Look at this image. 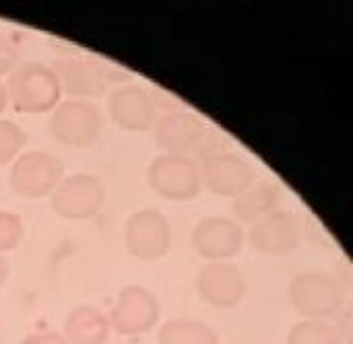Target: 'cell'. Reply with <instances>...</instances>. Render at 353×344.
I'll list each match as a JSON object with an SVG mask.
<instances>
[{
	"mask_svg": "<svg viewBox=\"0 0 353 344\" xmlns=\"http://www.w3.org/2000/svg\"><path fill=\"white\" fill-rule=\"evenodd\" d=\"M62 334L68 344H105L112 336L110 318L93 305H79L66 316Z\"/></svg>",
	"mask_w": 353,
	"mask_h": 344,
	"instance_id": "e0dca14e",
	"label": "cell"
},
{
	"mask_svg": "<svg viewBox=\"0 0 353 344\" xmlns=\"http://www.w3.org/2000/svg\"><path fill=\"white\" fill-rule=\"evenodd\" d=\"M103 128L101 111L95 103L85 99H66L52 109L48 132L64 147L85 149L91 147Z\"/></svg>",
	"mask_w": 353,
	"mask_h": 344,
	"instance_id": "3957f363",
	"label": "cell"
},
{
	"mask_svg": "<svg viewBox=\"0 0 353 344\" xmlns=\"http://www.w3.org/2000/svg\"><path fill=\"white\" fill-rule=\"evenodd\" d=\"M52 68L60 80L62 93L70 95V99L91 101L103 97L112 85L110 70L93 58L70 56L58 60Z\"/></svg>",
	"mask_w": 353,
	"mask_h": 344,
	"instance_id": "7c38bea8",
	"label": "cell"
},
{
	"mask_svg": "<svg viewBox=\"0 0 353 344\" xmlns=\"http://www.w3.org/2000/svg\"><path fill=\"white\" fill-rule=\"evenodd\" d=\"M285 344H343L341 332L323 320H302L292 326Z\"/></svg>",
	"mask_w": 353,
	"mask_h": 344,
	"instance_id": "d6986e66",
	"label": "cell"
},
{
	"mask_svg": "<svg viewBox=\"0 0 353 344\" xmlns=\"http://www.w3.org/2000/svg\"><path fill=\"white\" fill-rule=\"evenodd\" d=\"M126 252L143 262L163 258L172 248V225L168 217L155 208H143L128 217L124 225Z\"/></svg>",
	"mask_w": 353,
	"mask_h": 344,
	"instance_id": "8992f818",
	"label": "cell"
},
{
	"mask_svg": "<svg viewBox=\"0 0 353 344\" xmlns=\"http://www.w3.org/2000/svg\"><path fill=\"white\" fill-rule=\"evenodd\" d=\"M157 344H219V336L213 326L201 320L174 318L159 328Z\"/></svg>",
	"mask_w": 353,
	"mask_h": 344,
	"instance_id": "ac0fdd59",
	"label": "cell"
},
{
	"mask_svg": "<svg viewBox=\"0 0 353 344\" xmlns=\"http://www.w3.org/2000/svg\"><path fill=\"white\" fill-rule=\"evenodd\" d=\"M281 204V188L273 180H256L240 196L234 198L232 213L236 223L252 225L269 213L277 211Z\"/></svg>",
	"mask_w": 353,
	"mask_h": 344,
	"instance_id": "2e32d148",
	"label": "cell"
},
{
	"mask_svg": "<svg viewBox=\"0 0 353 344\" xmlns=\"http://www.w3.org/2000/svg\"><path fill=\"white\" fill-rule=\"evenodd\" d=\"M194 287L201 301L215 310L238 308L248 291L244 272L232 262L205 264L196 275Z\"/></svg>",
	"mask_w": 353,
	"mask_h": 344,
	"instance_id": "9c48e42d",
	"label": "cell"
},
{
	"mask_svg": "<svg viewBox=\"0 0 353 344\" xmlns=\"http://www.w3.org/2000/svg\"><path fill=\"white\" fill-rule=\"evenodd\" d=\"M159 299L141 285L124 287L108 314L110 326L120 336H143L159 322Z\"/></svg>",
	"mask_w": 353,
	"mask_h": 344,
	"instance_id": "52a82bcc",
	"label": "cell"
},
{
	"mask_svg": "<svg viewBox=\"0 0 353 344\" xmlns=\"http://www.w3.org/2000/svg\"><path fill=\"white\" fill-rule=\"evenodd\" d=\"M244 229L240 223L228 217L201 219L192 231L194 252L209 262H228L242 252Z\"/></svg>",
	"mask_w": 353,
	"mask_h": 344,
	"instance_id": "8fae6325",
	"label": "cell"
},
{
	"mask_svg": "<svg viewBox=\"0 0 353 344\" xmlns=\"http://www.w3.org/2000/svg\"><path fill=\"white\" fill-rule=\"evenodd\" d=\"M147 182L153 192L174 202L192 200L203 190L199 163L186 155H157L149 165Z\"/></svg>",
	"mask_w": 353,
	"mask_h": 344,
	"instance_id": "277c9868",
	"label": "cell"
},
{
	"mask_svg": "<svg viewBox=\"0 0 353 344\" xmlns=\"http://www.w3.org/2000/svg\"><path fill=\"white\" fill-rule=\"evenodd\" d=\"M250 246L263 256H288L302 241V225L290 211H273L250 225Z\"/></svg>",
	"mask_w": 353,
	"mask_h": 344,
	"instance_id": "4fadbf2b",
	"label": "cell"
},
{
	"mask_svg": "<svg viewBox=\"0 0 353 344\" xmlns=\"http://www.w3.org/2000/svg\"><path fill=\"white\" fill-rule=\"evenodd\" d=\"M232 151V140L228 138L225 132L217 130V128H207L196 151L192 153L196 159V163L209 159V157H215V155H221V153H230Z\"/></svg>",
	"mask_w": 353,
	"mask_h": 344,
	"instance_id": "7402d4cb",
	"label": "cell"
},
{
	"mask_svg": "<svg viewBox=\"0 0 353 344\" xmlns=\"http://www.w3.org/2000/svg\"><path fill=\"white\" fill-rule=\"evenodd\" d=\"M21 344H68V341L64 338V334L58 332H33L25 336Z\"/></svg>",
	"mask_w": 353,
	"mask_h": 344,
	"instance_id": "cb8c5ba5",
	"label": "cell"
},
{
	"mask_svg": "<svg viewBox=\"0 0 353 344\" xmlns=\"http://www.w3.org/2000/svg\"><path fill=\"white\" fill-rule=\"evenodd\" d=\"M6 87L8 103L23 114H46L60 103V80L52 66L23 62L10 74Z\"/></svg>",
	"mask_w": 353,
	"mask_h": 344,
	"instance_id": "6da1fadb",
	"label": "cell"
},
{
	"mask_svg": "<svg viewBox=\"0 0 353 344\" xmlns=\"http://www.w3.org/2000/svg\"><path fill=\"white\" fill-rule=\"evenodd\" d=\"M23 235L25 227L21 217L10 211H0V256H4V252L14 250L21 244Z\"/></svg>",
	"mask_w": 353,
	"mask_h": 344,
	"instance_id": "44dd1931",
	"label": "cell"
},
{
	"mask_svg": "<svg viewBox=\"0 0 353 344\" xmlns=\"http://www.w3.org/2000/svg\"><path fill=\"white\" fill-rule=\"evenodd\" d=\"M52 196V211L66 221H85L95 217L105 200V190L95 175L72 173L62 178Z\"/></svg>",
	"mask_w": 353,
	"mask_h": 344,
	"instance_id": "ba28073f",
	"label": "cell"
},
{
	"mask_svg": "<svg viewBox=\"0 0 353 344\" xmlns=\"http://www.w3.org/2000/svg\"><path fill=\"white\" fill-rule=\"evenodd\" d=\"M153 130L155 144L170 155H186L196 151L207 126L201 118L188 111H165L157 118Z\"/></svg>",
	"mask_w": 353,
	"mask_h": 344,
	"instance_id": "9a60e30c",
	"label": "cell"
},
{
	"mask_svg": "<svg viewBox=\"0 0 353 344\" xmlns=\"http://www.w3.org/2000/svg\"><path fill=\"white\" fill-rule=\"evenodd\" d=\"M64 178L62 161L48 151L21 153L10 167L8 182L14 194L23 198L50 196Z\"/></svg>",
	"mask_w": 353,
	"mask_h": 344,
	"instance_id": "5b68a950",
	"label": "cell"
},
{
	"mask_svg": "<svg viewBox=\"0 0 353 344\" xmlns=\"http://www.w3.org/2000/svg\"><path fill=\"white\" fill-rule=\"evenodd\" d=\"M6 279H8V262L4 256H0V287L4 285Z\"/></svg>",
	"mask_w": 353,
	"mask_h": 344,
	"instance_id": "d4e9b609",
	"label": "cell"
},
{
	"mask_svg": "<svg viewBox=\"0 0 353 344\" xmlns=\"http://www.w3.org/2000/svg\"><path fill=\"white\" fill-rule=\"evenodd\" d=\"M19 45L17 41L6 33L0 31V76L10 74L21 62H19Z\"/></svg>",
	"mask_w": 353,
	"mask_h": 344,
	"instance_id": "603a6c76",
	"label": "cell"
},
{
	"mask_svg": "<svg viewBox=\"0 0 353 344\" xmlns=\"http://www.w3.org/2000/svg\"><path fill=\"white\" fill-rule=\"evenodd\" d=\"M27 144L25 130L12 120H0V167L12 163Z\"/></svg>",
	"mask_w": 353,
	"mask_h": 344,
	"instance_id": "ffe728a7",
	"label": "cell"
},
{
	"mask_svg": "<svg viewBox=\"0 0 353 344\" xmlns=\"http://www.w3.org/2000/svg\"><path fill=\"white\" fill-rule=\"evenodd\" d=\"M290 301L294 310L306 320L333 318L341 312L345 295L339 281L327 272H300L290 283Z\"/></svg>",
	"mask_w": 353,
	"mask_h": 344,
	"instance_id": "7a4b0ae2",
	"label": "cell"
},
{
	"mask_svg": "<svg viewBox=\"0 0 353 344\" xmlns=\"http://www.w3.org/2000/svg\"><path fill=\"white\" fill-rule=\"evenodd\" d=\"M199 173L203 188L223 198H236L256 182L254 167L242 155L232 151L201 161Z\"/></svg>",
	"mask_w": 353,
	"mask_h": 344,
	"instance_id": "30bf717a",
	"label": "cell"
},
{
	"mask_svg": "<svg viewBox=\"0 0 353 344\" xmlns=\"http://www.w3.org/2000/svg\"><path fill=\"white\" fill-rule=\"evenodd\" d=\"M108 111L112 122L128 132H147L159 118L157 99L139 85H124L112 91Z\"/></svg>",
	"mask_w": 353,
	"mask_h": 344,
	"instance_id": "5bb4252c",
	"label": "cell"
},
{
	"mask_svg": "<svg viewBox=\"0 0 353 344\" xmlns=\"http://www.w3.org/2000/svg\"><path fill=\"white\" fill-rule=\"evenodd\" d=\"M6 103H8V97H6V87L0 83V114L6 109Z\"/></svg>",
	"mask_w": 353,
	"mask_h": 344,
	"instance_id": "484cf974",
	"label": "cell"
}]
</instances>
